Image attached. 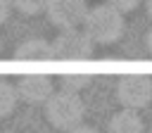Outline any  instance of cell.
Returning a JSON list of instances; mask_svg holds the SVG:
<instances>
[{"instance_id": "obj_1", "label": "cell", "mask_w": 152, "mask_h": 133, "mask_svg": "<svg viewBox=\"0 0 152 133\" xmlns=\"http://www.w3.org/2000/svg\"><path fill=\"white\" fill-rule=\"evenodd\" d=\"M83 24V31L93 43H116L124 33V14L112 5H95L93 10H88Z\"/></svg>"}, {"instance_id": "obj_2", "label": "cell", "mask_w": 152, "mask_h": 133, "mask_svg": "<svg viewBox=\"0 0 152 133\" xmlns=\"http://www.w3.org/2000/svg\"><path fill=\"white\" fill-rule=\"evenodd\" d=\"M86 114V104L83 100L71 93V90H59V93H52L45 102V116L48 121L55 126V128H62V131H71L74 126L81 124Z\"/></svg>"}, {"instance_id": "obj_3", "label": "cell", "mask_w": 152, "mask_h": 133, "mask_svg": "<svg viewBox=\"0 0 152 133\" xmlns=\"http://www.w3.org/2000/svg\"><path fill=\"white\" fill-rule=\"evenodd\" d=\"M116 97L128 109H142L152 100V78L145 74H126L116 83Z\"/></svg>"}, {"instance_id": "obj_4", "label": "cell", "mask_w": 152, "mask_h": 133, "mask_svg": "<svg viewBox=\"0 0 152 133\" xmlns=\"http://www.w3.org/2000/svg\"><path fill=\"white\" fill-rule=\"evenodd\" d=\"M50 45L52 59H88L93 55V40L78 28H64Z\"/></svg>"}, {"instance_id": "obj_5", "label": "cell", "mask_w": 152, "mask_h": 133, "mask_svg": "<svg viewBox=\"0 0 152 133\" xmlns=\"http://www.w3.org/2000/svg\"><path fill=\"white\" fill-rule=\"evenodd\" d=\"M45 12H48V19L55 26L76 28L78 24H83L88 7H86V0H48Z\"/></svg>"}, {"instance_id": "obj_6", "label": "cell", "mask_w": 152, "mask_h": 133, "mask_svg": "<svg viewBox=\"0 0 152 133\" xmlns=\"http://www.w3.org/2000/svg\"><path fill=\"white\" fill-rule=\"evenodd\" d=\"M52 78L45 76V74H28V76H21L19 83H17V95L21 100H26L28 104H40V102H48V97L52 95Z\"/></svg>"}, {"instance_id": "obj_7", "label": "cell", "mask_w": 152, "mask_h": 133, "mask_svg": "<svg viewBox=\"0 0 152 133\" xmlns=\"http://www.w3.org/2000/svg\"><path fill=\"white\" fill-rule=\"evenodd\" d=\"M14 59H33V62L52 59V45L48 40H43V38H28V40L17 45Z\"/></svg>"}, {"instance_id": "obj_8", "label": "cell", "mask_w": 152, "mask_h": 133, "mask_svg": "<svg viewBox=\"0 0 152 133\" xmlns=\"http://www.w3.org/2000/svg\"><path fill=\"white\" fill-rule=\"evenodd\" d=\"M109 133H142V119L135 109H121L109 119Z\"/></svg>"}, {"instance_id": "obj_9", "label": "cell", "mask_w": 152, "mask_h": 133, "mask_svg": "<svg viewBox=\"0 0 152 133\" xmlns=\"http://www.w3.org/2000/svg\"><path fill=\"white\" fill-rule=\"evenodd\" d=\"M17 104V88L10 86V81L0 78V116H7Z\"/></svg>"}, {"instance_id": "obj_10", "label": "cell", "mask_w": 152, "mask_h": 133, "mask_svg": "<svg viewBox=\"0 0 152 133\" xmlns=\"http://www.w3.org/2000/svg\"><path fill=\"white\" fill-rule=\"evenodd\" d=\"M90 76L88 74H64L59 76V83H62V90H71V93H78L83 90L86 86H90Z\"/></svg>"}, {"instance_id": "obj_11", "label": "cell", "mask_w": 152, "mask_h": 133, "mask_svg": "<svg viewBox=\"0 0 152 133\" xmlns=\"http://www.w3.org/2000/svg\"><path fill=\"white\" fill-rule=\"evenodd\" d=\"M14 10H19L21 14H38L45 10L48 0H10Z\"/></svg>"}, {"instance_id": "obj_12", "label": "cell", "mask_w": 152, "mask_h": 133, "mask_svg": "<svg viewBox=\"0 0 152 133\" xmlns=\"http://www.w3.org/2000/svg\"><path fill=\"white\" fill-rule=\"evenodd\" d=\"M138 2H140V0H107V5H112V7H114V10H119L121 14H124V12L135 10V7H138Z\"/></svg>"}, {"instance_id": "obj_13", "label": "cell", "mask_w": 152, "mask_h": 133, "mask_svg": "<svg viewBox=\"0 0 152 133\" xmlns=\"http://www.w3.org/2000/svg\"><path fill=\"white\" fill-rule=\"evenodd\" d=\"M10 7H12V2H10V0H0V24L10 17Z\"/></svg>"}, {"instance_id": "obj_14", "label": "cell", "mask_w": 152, "mask_h": 133, "mask_svg": "<svg viewBox=\"0 0 152 133\" xmlns=\"http://www.w3.org/2000/svg\"><path fill=\"white\" fill-rule=\"evenodd\" d=\"M69 133H97L95 128H90V126H74Z\"/></svg>"}, {"instance_id": "obj_15", "label": "cell", "mask_w": 152, "mask_h": 133, "mask_svg": "<svg viewBox=\"0 0 152 133\" xmlns=\"http://www.w3.org/2000/svg\"><path fill=\"white\" fill-rule=\"evenodd\" d=\"M145 43H147V50H150V52H152V31H150V33H147V40H145Z\"/></svg>"}, {"instance_id": "obj_16", "label": "cell", "mask_w": 152, "mask_h": 133, "mask_svg": "<svg viewBox=\"0 0 152 133\" xmlns=\"http://www.w3.org/2000/svg\"><path fill=\"white\" fill-rule=\"evenodd\" d=\"M145 5H147V14L152 17V0H145Z\"/></svg>"}, {"instance_id": "obj_17", "label": "cell", "mask_w": 152, "mask_h": 133, "mask_svg": "<svg viewBox=\"0 0 152 133\" xmlns=\"http://www.w3.org/2000/svg\"><path fill=\"white\" fill-rule=\"evenodd\" d=\"M5 133H12V131H5Z\"/></svg>"}, {"instance_id": "obj_18", "label": "cell", "mask_w": 152, "mask_h": 133, "mask_svg": "<svg viewBox=\"0 0 152 133\" xmlns=\"http://www.w3.org/2000/svg\"><path fill=\"white\" fill-rule=\"evenodd\" d=\"M150 133H152V131H150Z\"/></svg>"}]
</instances>
